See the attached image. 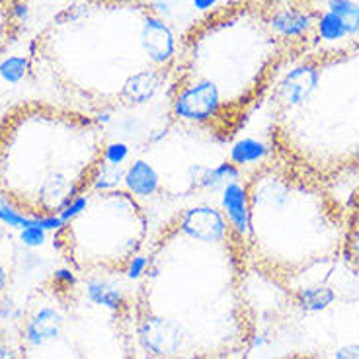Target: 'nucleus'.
Segmentation results:
<instances>
[{
	"mask_svg": "<svg viewBox=\"0 0 359 359\" xmlns=\"http://www.w3.org/2000/svg\"><path fill=\"white\" fill-rule=\"evenodd\" d=\"M149 238V215L131 191L94 189L55 231L53 248L84 278L127 273Z\"/></svg>",
	"mask_w": 359,
	"mask_h": 359,
	"instance_id": "8",
	"label": "nucleus"
},
{
	"mask_svg": "<svg viewBox=\"0 0 359 359\" xmlns=\"http://www.w3.org/2000/svg\"><path fill=\"white\" fill-rule=\"evenodd\" d=\"M358 2H359V0H358Z\"/></svg>",
	"mask_w": 359,
	"mask_h": 359,
	"instance_id": "13",
	"label": "nucleus"
},
{
	"mask_svg": "<svg viewBox=\"0 0 359 359\" xmlns=\"http://www.w3.org/2000/svg\"><path fill=\"white\" fill-rule=\"evenodd\" d=\"M178 49L154 2L74 0L51 20L49 36L29 43L27 74L51 86L61 104L102 117L158 98Z\"/></svg>",
	"mask_w": 359,
	"mask_h": 359,
	"instance_id": "2",
	"label": "nucleus"
},
{
	"mask_svg": "<svg viewBox=\"0 0 359 359\" xmlns=\"http://www.w3.org/2000/svg\"><path fill=\"white\" fill-rule=\"evenodd\" d=\"M346 209V233H344V262L359 273V184L353 189Z\"/></svg>",
	"mask_w": 359,
	"mask_h": 359,
	"instance_id": "9",
	"label": "nucleus"
},
{
	"mask_svg": "<svg viewBox=\"0 0 359 359\" xmlns=\"http://www.w3.org/2000/svg\"><path fill=\"white\" fill-rule=\"evenodd\" d=\"M243 231L213 205L176 211L154 236L131 299L147 359H248L256 320Z\"/></svg>",
	"mask_w": 359,
	"mask_h": 359,
	"instance_id": "1",
	"label": "nucleus"
},
{
	"mask_svg": "<svg viewBox=\"0 0 359 359\" xmlns=\"http://www.w3.org/2000/svg\"><path fill=\"white\" fill-rule=\"evenodd\" d=\"M22 254H24V243L0 223V305H6L4 293L10 283L8 266L22 258Z\"/></svg>",
	"mask_w": 359,
	"mask_h": 359,
	"instance_id": "10",
	"label": "nucleus"
},
{
	"mask_svg": "<svg viewBox=\"0 0 359 359\" xmlns=\"http://www.w3.org/2000/svg\"><path fill=\"white\" fill-rule=\"evenodd\" d=\"M98 116L27 100L0 116V198L29 221H51L86 198L106 164Z\"/></svg>",
	"mask_w": 359,
	"mask_h": 359,
	"instance_id": "5",
	"label": "nucleus"
},
{
	"mask_svg": "<svg viewBox=\"0 0 359 359\" xmlns=\"http://www.w3.org/2000/svg\"><path fill=\"white\" fill-rule=\"evenodd\" d=\"M271 153L332 186L359 174V59L355 47L285 65L268 96Z\"/></svg>",
	"mask_w": 359,
	"mask_h": 359,
	"instance_id": "6",
	"label": "nucleus"
},
{
	"mask_svg": "<svg viewBox=\"0 0 359 359\" xmlns=\"http://www.w3.org/2000/svg\"><path fill=\"white\" fill-rule=\"evenodd\" d=\"M199 10H211L217 6V0H196Z\"/></svg>",
	"mask_w": 359,
	"mask_h": 359,
	"instance_id": "12",
	"label": "nucleus"
},
{
	"mask_svg": "<svg viewBox=\"0 0 359 359\" xmlns=\"http://www.w3.org/2000/svg\"><path fill=\"white\" fill-rule=\"evenodd\" d=\"M297 49L269 24V0L224 6L178 49L166 88L170 123L213 143H233Z\"/></svg>",
	"mask_w": 359,
	"mask_h": 359,
	"instance_id": "3",
	"label": "nucleus"
},
{
	"mask_svg": "<svg viewBox=\"0 0 359 359\" xmlns=\"http://www.w3.org/2000/svg\"><path fill=\"white\" fill-rule=\"evenodd\" d=\"M248 266L295 301H309L344 260L346 209L332 186L269 154L243 186Z\"/></svg>",
	"mask_w": 359,
	"mask_h": 359,
	"instance_id": "4",
	"label": "nucleus"
},
{
	"mask_svg": "<svg viewBox=\"0 0 359 359\" xmlns=\"http://www.w3.org/2000/svg\"><path fill=\"white\" fill-rule=\"evenodd\" d=\"M276 359H324L316 353H305V351H297V353H287V355H281Z\"/></svg>",
	"mask_w": 359,
	"mask_h": 359,
	"instance_id": "11",
	"label": "nucleus"
},
{
	"mask_svg": "<svg viewBox=\"0 0 359 359\" xmlns=\"http://www.w3.org/2000/svg\"><path fill=\"white\" fill-rule=\"evenodd\" d=\"M20 359H139L131 299L71 269L37 285L20 314Z\"/></svg>",
	"mask_w": 359,
	"mask_h": 359,
	"instance_id": "7",
	"label": "nucleus"
}]
</instances>
